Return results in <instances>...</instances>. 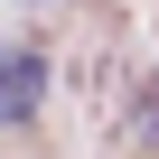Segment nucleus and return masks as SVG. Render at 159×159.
<instances>
[{"label": "nucleus", "mask_w": 159, "mask_h": 159, "mask_svg": "<svg viewBox=\"0 0 159 159\" xmlns=\"http://www.w3.org/2000/svg\"><path fill=\"white\" fill-rule=\"evenodd\" d=\"M38 103H47V56L38 47H0V131L38 122Z\"/></svg>", "instance_id": "nucleus-1"}, {"label": "nucleus", "mask_w": 159, "mask_h": 159, "mask_svg": "<svg viewBox=\"0 0 159 159\" xmlns=\"http://www.w3.org/2000/svg\"><path fill=\"white\" fill-rule=\"evenodd\" d=\"M131 131H140V140H159V84H140V103H131Z\"/></svg>", "instance_id": "nucleus-2"}]
</instances>
